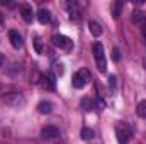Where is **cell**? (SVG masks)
I'll return each mask as SVG.
<instances>
[{
    "label": "cell",
    "mask_w": 146,
    "mask_h": 144,
    "mask_svg": "<svg viewBox=\"0 0 146 144\" xmlns=\"http://www.w3.org/2000/svg\"><path fill=\"white\" fill-rule=\"evenodd\" d=\"M21 15H22V19L29 24V22H33V7L31 5H27V3H24L22 7H21Z\"/></svg>",
    "instance_id": "30bf717a"
},
{
    "label": "cell",
    "mask_w": 146,
    "mask_h": 144,
    "mask_svg": "<svg viewBox=\"0 0 146 144\" xmlns=\"http://www.w3.org/2000/svg\"><path fill=\"white\" fill-rule=\"evenodd\" d=\"M42 88H46V90H49V92H53V90L56 88V75L53 71L46 73V76L42 78Z\"/></svg>",
    "instance_id": "8992f818"
},
{
    "label": "cell",
    "mask_w": 146,
    "mask_h": 144,
    "mask_svg": "<svg viewBox=\"0 0 146 144\" xmlns=\"http://www.w3.org/2000/svg\"><path fill=\"white\" fill-rule=\"evenodd\" d=\"M0 90H2V83H0Z\"/></svg>",
    "instance_id": "d4e9b609"
},
{
    "label": "cell",
    "mask_w": 146,
    "mask_h": 144,
    "mask_svg": "<svg viewBox=\"0 0 146 144\" xmlns=\"http://www.w3.org/2000/svg\"><path fill=\"white\" fill-rule=\"evenodd\" d=\"M92 51H94V58H95V63H97L99 71L106 73L107 71V61H106V54H104V46H102V42H94Z\"/></svg>",
    "instance_id": "6da1fadb"
},
{
    "label": "cell",
    "mask_w": 146,
    "mask_h": 144,
    "mask_svg": "<svg viewBox=\"0 0 146 144\" xmlns=\"http://www.w3.org/2000/svg\"><path fill=\"white\" fill-rule=\"evenodd\" d=\"M53 44H54L56 48H60V49H65V51H68V49L73 48V41L70 39V37L63 36V34L53 36Z\"/></svg>",
    "instance_id": "5b68a950"
},
{
    "label": "cell",
    "mask_w": 146,
    "mask_h": 144,
    "mask_svg": "<svg viewBox=\"0 0 146 144\" xmlns=\"http://www.w3.org/2000/svg\"><path fill=\"white\" fill-rule=\"evenodd\" d=\"M82 139H83V141L94 139V131H92L90 127H83V129H82Z\"/></svg>",
    "instance_id": "e0dca14e"
},
{
    "label": "cell",
    "mask_w": 146,
    "mask_h": 144,
    "mask_svg": "<svg viewBox=\"0 0 146 144\" xmlns=\"http://www.w3.org/2000/svg\"><path fill=\"white\" fill-rule=\"evenodd\" d=\"M109 87H110V88H114V87H115V76H110V78H109Z\"/></svg>",
    "instance_id": "7402d4cb"
},
{
    "label": "cell",
    "mask_w": 146,
    "mask_h": 144,
    "mask_svg": "<svg viewBox=\"0 0 146 144\" xmlns=\"http://www.w3.org/2000/svg\"><path fill=\"white\" fill-rule=\"evenodd\" d=\"M9 39H10V44H12L15 49L22 48V44H24V42H22V36H21L17 31H14V29L9 31Z\"/></svg>",
    "instance_id": "ba28073f"
},
{
    "label": "cell",
    "mask_w": 146,
    "mask_h": 144,
    "mask_svg": "<svg viewBox=\"0 0 146 144\" xmlns=\"http://www.w3.org/2000/svg\"><path fill=\"white\" fill-rule=\"evenodd\" d=\"M2 102L9 107H22L26 104V98L22 93L19 92H7L3 97H2Z\"/></svg>",
    "instance_id": "7a4b0ae2"
},
{
    "label": "cell",
    "mask_w": 146,
    "mask_h": 144,
    "mask_svg": "<svg viewBox=\"0 0 146 144\" xmlns=\"http://www.w3.org/2000/svg\"><path fill=\"white\" fill-rule=\"evenodd\" d=\"M34 46H36V51L41 54V53H42V46H41V39H39L37 36L34 37Z\"/></svg>",
    "instance_id": "ffe728a7"
},
{
    "label": "cell",
    "mask_w": 146,
    "mask_h": 144,
    "mask_svg": "<svg viewBox=\"0 0 146 144\" xmlns=\"http://www.w3.org/2000/svg\"><path fill=\"white\" fill-rule=\"evenodd\" d=\"M68 5V10H70V19L75 22H80L82 20V10L78 9V5L73 2V3H66Z\"/></svg>",
    "instance_id": "9c48e42d"
},
{
    "label": "cell",
    "mask_w": 146,
    "mask_h": 144,
    "mask_svg": "<svg viewBox=\"0 0 146 144\" xmlns=\"http://www.w3.org/2000/svg\"><path fill=\"white\" fill-rule=\"evenodd\" d=\"M41 136H42L44 139H54V137L60 136V129H58L56 126H46V127H42Z\"/></svg>",
    "instance_id": "52a82bcc"
},
{
    "label": "cell",
    "mask_w": 146,
    "mask_h": 144,
    "mask_svg": "<svg viewBox=\"0 0 146 144\" xmlns=\"http://www.w3.org/2000/svg\"><path fill=\"white\" fill-rule=\"evenodd\" d=\"M88 29H90V32L95 37H99L102 34V26H100L99 22H95V20H90V22H88Z\"/></svg>",
    "instance_id": "4fadbf2b"
},
{
    "label": "cell",
    "mask_w": 146,
    "mask_h": 144,
    "mask_svg": "<svg viewBox=\"0 0 146 144\" xmlns=\"http://www.w3.org/2000/svg\"><path fill=\"white\" fill-rule=\"evenodd\" d=\"M133 22L138 24V26H141V27H145L146 26V14L145 12H139V10H134L133 12Z\"/></svg>",
    "instance_id": "7c38bea8"
},
{
    "label": "cell",
    "mask_w": 146,
    "mask_h": 144,
    "mask_svg": "<svg viewBox=\"0 0 146 144\" xmlns=\"http://www.w3.org/2000/svg\"><path fill=\"white\" fill-rule=\"evenodd\" d=\"M90 80H92V75H90V71H88L87 68H80L78 71L73 75L72 83H73V87H75V88H83V87H85Z\"/></svg>",
    "instance_id": "3957f363"
},
{
    "label": "cell",
    "mask_w": 146,
    "mask_h": 144,
    "mask_svg": "<svg viewBox=\"0 0 146 144\" xmlns=\"http://www.w3.org/2000/svg\"><path fill=\"white\" fill-rule=\"evenodd\" d=\"M2 65H3V56L0 54V68H2Z\"/></svg>",
    "instance_id": "603a6c76"
},
{
    "label": "cell",
    "mask_w": 146,
    "mask_h": 144,
    "mask_svg": "<svg viewBox=\"0 0 146 144\" xmlns=\"http://www.w3.org/2000/svg\"><path fill=\"white\" fill-rule=\"evenodd\" d=\"M80 105H82L83 110H92V108H94V100H92V98H88V97H85V98H82Z\"/></svg>",
    "instance_id": "ac0fdd59"
},
{
    "label": "cell",
    "mask_w": 146,
    "mask_h": 144,
    "mask_svg": "<svg viewBox=\"0 0 146 144\" xmlns=\"http://www.w3.org/2000/svg\"><path fill=\"white\" fill-rule=\"evenodd\" d=\"M51 110H53L51 102L42 100V102H39V104H37V112H39V114H51Z\"/></svg>",
    "instance_id": "5bb4252c"
},
{
    "label": "cell",
    "mask_w": 146,
    "mask_h": 144,
    "mask_svg": "<svg viewBox=\"0 0 146 144\" xmlns=\"http://www.w3.org/2000/svg\"><path fill=\"white\" fill-rule=\"evenodd\" d=\"M54 71L58 73V75H63V65H56L54 66Z\"/></svg>",
    "instance_id": "44dd1931"
},
{
    "label": "cell",
    "mask_w": 146,
    "mask_h": 144,
    "mask_svg": "<svg viewBox=\"0 0 146 144\" xmlns=\"http://www.w3.org/2000/svg\"><path fill=\"white\" fill-rule=\"evenodd\" d=\"M2 22H3V14L0 12V24H2Z\"/></svg>",
    "instance_id": "cb8c5ba5"
},
{
    "label": "cell",
    "mask_w": 146,
    "mask_h": 144,
    "mask_svg": "<svg viewBox=\"0 0 146 144\" xmlns=\"http://www.w3.org/2000/svg\"><path fill=\"white\" fill-rule=\"evenodd\" d=\"M37 20H39L41 24H49V22H51V12H49L48 9H39V12H37Z\"/></svg>",
    "instance_id": "8fae6325"
},
{
    "label": "cell",
    "mask_w": 146,
    "mask_h": 144,
    "mask_svg": "<svg viewBox=\"0 0 146 144\" xmlns=\"http://www.w3.org/2000/svg\"><path fill=\"white\" fill-rule=\"evenodd\" d=\"M115 134H117V141H119V144H126L129 139H131L133 131H131V127H129L127 124H117Z\"/></svg>",
    "instance_id": "277c9868"
},
{
    "label": "cell",
    "mask_w": 146,
    "mask_h": 144,
    "mask_svg": "<svg viewBox=\"0 0 146 144\" xmlns=\"http://www.w3.org/2000/svg\"><path fill=\"white\" fill-rule=\"evenodd\" d=\"M112 59L115 63L121 61V51H119V48H112Z\"/></svg>",
    "instance_id": "d6986e66"
},
{
    "label": "cell",
    "mask_w": 146,
    "mask_h": 144,
    "mask_svg": "<svg viewBox=\"0 0 146 144\" xmlns=\"http://www.w3.org/2000/svg\"><path fill=\"white\" fill-rule=\"evenodd\" d=\"M122 7H124V3L122 2H114L112 3V17H119L121 15V10H122Z\"/></svg>",
    "instance_id": "9a60e30c"
},
{
    "label": "cell",
    "mask_w": 146,
    "mask_h": 144,
    "mask_svg": "<svg viewBox=\"0 0 146 144\" xmlns=\"http://www.w3.org/2000/svg\"><path fill=\"white\" fill-rule=\"evenodd\" d=\"M136 114L141 117V119H146V100H141L136 107Z\"/></svg>",
    "instance_id": "2e32d148"
}]
</instances>
